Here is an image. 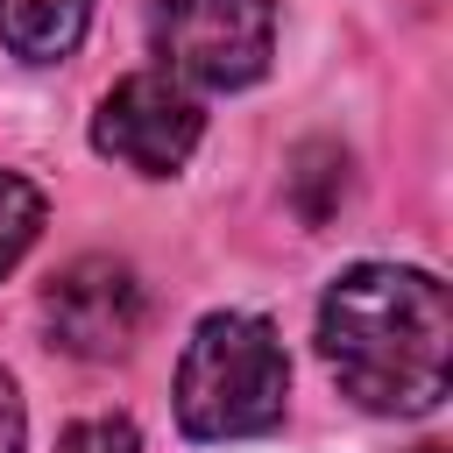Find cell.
Returning a JSON list of instances; mask_svg holds the SVG:
<instances>
[{
  "instance_id": "obj_7",
  "label": "cell",
  "mask_w": 453,
  "mask_h": 453,
  "mask_svg": "<svg viewBox=\"0 0 453 453\" xmlns=\"http://www.w3.org/2000/svg\"><path fill=\"white\" fill-rule=\"evenodd\" d=\"M42 219H50L42 184H28L21 170H0V283H7V276L21 269V255L35 248Z\"/></svg>"
},
{
  "instance_id": "obj_9",
  "label": "cell",
  "mask_w": 453,
  "mask_h": 453,
  "mask_svg": "<svg viewBox=\"0 0 453 453\" xmlns=\"http://www.w3.org/2000/svg\"><path fill=\"white\" fill-rule=\"evenodd\" d=\"M21 439H28V411H21L14 375L0 368V453H21Z\"/></svg>"
},
{
  "instance_id": "obj_5",
  "label": "cell",
  "mask_w": 453,
  "mask_h": 453,
  "mask_svg": "<svg viewBox=\"0 0 453 453\" xmlns=\"http://www.w3.org/2000/svg\"><path fill=\"white\" fill-rule=\"evenodd\" d=\"M42 326L78 361H120L149 326V290L120 255H78L42 290Z\"/></svg>"
},
{
  "instance_id": "obj_6",
  "label": "cell",
  "mask_w": 453,
  "mask_h": 453,
  "mask_svg": "<svg viewBox=\"0 0 453 453\" xmlns=\"http://www.w3.org/2000/svg\"><path fill=\"white\" fill-rule=\"evenodd\" d=\"M92 28V0H0V42L21 64H64Z\"/></svg>"
},
{
  "instance_id": "obj_10",
  "label": "cell",
  "mask_w": 453,
  "mask_h": 453,
  "mask_svg": "<svg viewBox=\"0 0 453 453\" xmlns=\"http://www.w3.org/2000/svg\"><path fill=\"white\" fill-rule=\"evenodd\" d=\"M418 453H446V446H418Z\"/></svg>"
},
{
  "instance_id": "obj_2",
  "label": "cell",
  "mask_w": 453,
  "mask_h": 453,
  "mask_svg": "<svg viewBox=\"0 0 453 453\" xmlns=\"http://www.w3.org/2000/svg\"><path fill=\"white\" fill-rule=\"evenodd\" d=\"M290 354L262 311H205L177 354V425L184 439L226 446L283 425Z\"/></svg>"
},
{
  "instance_id": "obj_3",
  "label": "cell",
  "mask_w": 453,
  "mask_h": 453,
  "mask_svg": "<svg viewBox=\"0 0 453 453\" xmlns=\"http://www.w3.org/2000/svg\"><path fill=\"white\" fill-rule=\"evenodd\" d=\"M156 64L198 92H241L276 57V0H149Z\"/></svg>"
},
{
  "instance_id": "obj_4",
  "label": "cell",
  "mask_w": 453,
  "mask_h": 453,
  "mask_svg": "<svg viewBox=\"0 0 453 453\" xmlns=\"http://www.w3.org/2000/svg\"><path fill=\"white\" fill-rule=\"evenodd\" d=\"M205 142V106L191 85H177L170 71H134L120 78L99 113H92V149L134 177H177L191 163V149Z\"/></svg>"
},
{
  "instance_id": "obj_1",
  "label": "cell",
  "mask_w": 453,
  "mask_h": 453,
  "mask_svg": "<svg viewBox=\"0 0 453 453\" xmlns=\"http://www.w3.org/2000/svg\"><path fill=\"white\" fill-rule=\"evenodd\" d=\"M319 354L375 418H425L453 382V304L432 269L354 262L319 297Z\"/></svg>"
},
{
  "instance_id": "obj_8",
  "label": "cell",
  "mask_w": 453,
  "mask_h": 453,
  "mask_svg": "<svg viewBox=\"0 0 453 453\" xmlns=\"http://www.w3.org/2000/svg\"><path fill=\"white\" fill-rule=\"evenodd\" d=\"M57 453H142V432H134L127 418L99 411V418L64 425V432H57Z\"/></svg>"
}]
</instances>
